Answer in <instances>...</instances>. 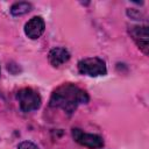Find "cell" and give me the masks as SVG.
I'll return each instance as SVG.
<instances>
[{"label": "cell", "mask_w": 149, "mask_h": 149, "mask_svg": "<svg viewBox=\"0 0 149 149\" xmlns=\"http://www.w3.org/2000/svg\"><path fill=\"white\" fill-rule=\"evenodd\" d=\"M48 59H49V63L52 66L57 68V66L63 65L64 63H66L70 59V52L65 48L57 47V48H54L49 51Z\"/></svg>", "instance_id": "7"}, {"label": "cell", "mask_w": 149, "mask_h": 149, "mask_svg": "<svg viewBox=\"0 0 149 149\" xmlns=\"http://www.w3.org/2000/svg\"><path fill=\"white\" fill-rule=\"evenodd\" d=\"M129 34L132 38L135 41V43L139 45V48L148 55V27L147 26H133L129 28Z\"/></svg>", "instance_id": "5"}, {"label": "cell", "mask_w": 149, "mask_h": 149, "mask_svg": "<svg viewBox=\"0 0 149 149\" xmlns=\"http://www.w3.org/2000/svg\"><path fill=\"white\" fill-rule=\"evenodd\" d=\"M78 71L81 74L90 77L105 76L107 73L105 62L99 57H90L84 58L78 62Z\"/></svg>", "instance_id": "3"}, {"label": "cell", "mask_w": 149, "mask_h": 149, "mask_svg": "<svg viewBox=\"0 0 149 149\" xmlns=\"http://www.w3.org/2000/svg\"><path fill=\"white\" fill-rule=\"evenodd\" d=\"M45 29V22L43 20L42 16H34L31 17L24 26V34L31 38V40H36L38 38Z\"/></svg>", "instance_id": "6"}, {"label": "cell", "mask_w": 149, "mask_h": 149, "mask_svg": "<svg viewBox=\"0 0 149 149\" xmlns=\"http://www.w3.org/2000/svg\"><path fill=\"white\" fill-rule=\"evenodd\" d=\"M16 99L19 101L21 111L24 113L38 109L41 106V102H42V99H41L38 92H36L35 90H33L30 87H24V88H21L20 91H17Z\"/></svg>", "instance_id": "2"}, {"label": "cell", "mask_w": 149, "mask_h": 149, "mask_svg": "<svg viewBox=\"0 0 149 149\" xmlns=\"http://www.w3.org/2000/svg\"><path fill=\"white\" fill-rule=\"evenodd\" d=\"M17 149H38V147L30 141H23L17 146Z\"/></svg>", "instance_id": "9"}, {"label": "cell", "mask_w": 149, "mask_h": 149, "mask_svg": "<svg viewBox=\"0 0 149 149\" xmlns=\"http://www.w3.org/2000/svg\"><path fill=\"white\" fill-rule=\"evenodd\" d=\"M88 100L90 97L86 91L74 84L65 83L52 92L49 105L54 108H61L68 114H72L79 105L87 104Z\"/></svg>", "instance_id": "1"}, {"label": "cell", "mask_w": 149, "mask_h": 149, "mask_svg": "<svg viewBox=\"0 0 149 149\" xmlns=\"http://www.w3.org/2000/svg\"><path fill=\"white\" fill-rule=\"evenodd\" d=\"M33 8L31 3L26 2V1H20V2H15L12 7H10V14L13 16H21L27 14L28 12H30Z\"/></svg>", "instance_id": "8"}, {"label": "cell", "mask_w": 149, "mask_h": 149, "mask_svg": "<svg viewBox=\"0 0 149 149\" xmlns=\"http://www.w3.org/2000/svg\"><path fill=\"white\" fill-rule=\"evenodd\" d=\"M72 137L77 143L80 146H84L90 149H99L104 147V140L101 136L95 135V134H88L84 133L79 128H73L72 129Z\"/></svg>", "instance_id": "4"}]
</instances>
